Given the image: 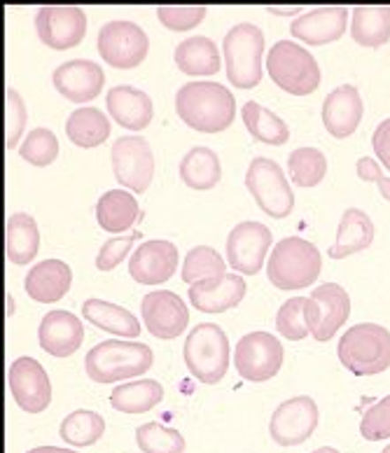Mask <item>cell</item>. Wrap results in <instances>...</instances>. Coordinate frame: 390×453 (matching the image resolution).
<instances>
[{
	"instance_id": "6da1fadb",
	"label": "cell",
	"mask_w": 390,
	"mask_h": 453,
	"mask_svg": "<svg viewBox=\"0 0 390 453\" xmlns=\"http://www.w3.org/2000/svg\"><path fill=\"white\" fill-rule=\"evenodd\" d=\"M176 112L189 129L220 134L236 117V98L229 87L213 80H192L178 89Z\"/></svg>"
},
{
	"instance_id": "7a4b0ae2",
	"label": "cell",
	"mask_w": 390,
	"mask_h": 453,
	"mask_svg": "<svg viewBox=\"0 0 390 453\" xmlns=\"http://www.w3.org/2000/svg\"><path fill=\"white\" fill-rule=\"evenodd\" d=\"M155 363V353L143 342H98L85 356L87 376L96 383H118L143 376Z\"/></svg>"
},
{
	"instance_id": "3957f363",
	"label": "cell",
	"mask_w": 390,
	"mask_h": 453,
	"mask_svg": "<svg viewBox=\"0 0 390 453\" xmlns=\"http://www.w3.org/2000/svg\"><path fill=\"white\" fill-rule=\"evenodd\" d=\"M323 255L311 241L302 236H286L271 248L267 276L279 290H300L318 280Z\"/></svg>"
},
{
	"instance_id": "277c9868",
	"label": "cell",
	"mask_w": 390,
	"mask_h": 453,
	"mask_svg": "<svg viewBox=\"0 0 390 453\" xmlns=\"http://www.w3.org/2000/svg\"><path fill=\"white\" fill-rule=\"evenodd\" d=\"M337 356L351 374H381L390 367V330L379 323L353 325L339 339Z\"/></svg>"
},
{
	"instance_id": "5b68a950",
	"label": "cell",
	"mask_w": 390,
	"mask_h": 453,
	"mask_svg": "<svg viewBox=\"0 0 390 453\" xmlns=\"http://www.w3.org/2000/svg\"><path fill=\"white\" fill-rule=\"evenodd\" d=\"M222 54H225V68H227L229 82L239 89H253L262 82L264 65V31L250 21H241L229 28L222 40Z\"/></svg>"
},
{
	"instance_id": "8992f818",
	"label": "cell",
	"mask_w": 390,
	"mask_h": 453,
	"mask_svg": "<svg viewBox=\"0 0 390 453\" xmlns=\"http://www.w3.org/2000/svg\"><path fill=\"white\" fill-rule=\"evenodd\" d=\"M182 357L189 374L196 381L215 386L225 379L229 369V339L220 325L202 323L192 327L185 339Z\"/></svg>"
},
{
	"instance_id": "52a82bcc",
	"label": "cell",
	"mask_w": 390,
	"mask_h": 453,
	"mask_svg": "<svg viewBox=\"0 0 390 453\" xmlns=\"http://www.w3.org/2000/svg\"><path fill=\"white\" fill-rule=\"evenodd\" d=\"M267 73L283 91L306 96L320 87V65L309 50L297 42L279 40L267 54Z\"/></svg>"
},
{
	"instance_id": "ba28073f",
	"label": "cell",
	"mask_w": 390,
	"mask_h": 453,
	"mask_svg": "<svg viewBox=\"0 0 390 453\" xmlns=\"http://www.w3.org/2000/svg\"><path fill=\"white\" fill-rule=\"evenodd\" d=\"M246 188L255 196L262 213L271 215L276 220L293 213L294 192L279 162L269 157H255L248 166Z\"/></svg>"
},
{
	"instance_id": "9c48e42d",
	"label": "cell",
	"mask_w": 390,
	"mask_h": 453,
	"mask_svg": "<svg viewBox=\"0 0 390 453\" xmlns=\"http://www.w3.org/2000/svg\"><path fill=\"white\" fill-rule=\"evenodd\" d=\"M286 360V350L269 332L255 330L239 339L234 349V367L241 379L253 383L269 381L279 374Z\"/></svg>"
},
{
	"instance_id": "30bf717a",
	"label": "cell",
	"mask_w": 390,
	"mask_h": 453,
	"mask_svg": "<svg viewBox=\"0 0 390 453\" xmlns=\"http://www.w3.org/2000/svg\"><path fill=\"white\" fill-rule=\"evenodd\" d=\"M96 50L112 68H136L150 52V38L136 21H108L96 35Z\"/></svg>"
},
{
	"instance_id": "8fae6325",
	"label": "cell",
	"mask_w": 390,
	"mask_h": 453,
	"mask_svg": "<svg viewBox=\"0 0 390 453\" xmlns=\"http://www.w3.org/2000/svg\"><path fill=\"white\" fill-rule=\"evenodd\" d=\"M112 173L122 188L143 195L155 178V152L143 136H119L111 150Z\"/></svg>"
},
{
	"instance_id": "7c38bea8",
	"label": "cell",
	"mask_w": 390,
	"mask_h": 453,
	"mask_svg": "<svg viewBox=\"0 0 390 453\" xmlns=\"http://www.w3.org/2000/svg\"><path fill=\"white\" fill-rule=\"evenodd\" d=\"M320 411L316 400L309 395H297L280 402L271 414L269 434L280 447H300L318 427Z\"/></svg>"
},
{
	"instance_id": "4fadbf2b",
	"label": "cell",
	"mask_w": 390,
	"mask_h": 453,
	"mask_svg": "<svg viewBox=\"0 0 390 453\" xmlns=\"http://www.w3.org/2000/svg\"><path fill=\"white\" fill-rule=\"evenodd\" d=\"M7 383L17 407L27 414H42L52 402V381L35 357H17L7 369Z\"/></svg>"
},
{
	"instance_id": "5bb4252c",
	"label": "cell",
	"mask_w": 390,
	"mask_h": 453,
	"mask_svg": "<svg viewBox=\"0 0 390 453\" xmlns=\"http://www.w3.org/2000/svg\"><path fill=\"white\" fill-rule=\"evenodd\" d=\"M271 243L273 236L267 225L257 220L239 222L227 236L229 266L239 273H248V276L260 273Z\"/></svg>"
},
{
	"instance_id": "9a60e30c",
	"label": "cell",
	"mask_w": 390,
	"mask_h": 453,
	"mask_svg": "<svg viewBox=\"0 0 390 453\" xmlns=\"http://www.w3.org/2000/svg\"><path fill=\"white\" fill-rule=\"evenodd\" d=\"M309 311V327L316 342H330L339 327L351 316V297L339 283L316 285V290L306 304Z\"/></svg>"
},
{
	"instance_id": "2e32d148",
	"label": "cell",
	"mask_w": 390,
	"mask_h": 453,
	"mask_svg": "<svg viewBox=\"0 0 390 453\" xmlns=\"http://www.w3.org/2000/svg\"><path fill=\"white\" fill-rule=\"evenodd\" d=\"M38 38L52 50H71L87 35V12L78 5H47L35 12Z\"/></svg>"
},
{
	"instance_id": "e0dca14e",
	"label": "cell",
	"mask_w": 390,
	"mask_h": 453,
	"mask_svg": "<svg viewBox=\"0 0 390 453\" xmlns=\"http://www.w3.org/2000/svg\"><path fill=\"white\" fill-rule=\"evenodd\" d=\"M141 316L152 337L176 339L187 330L189 309L180 295L171 290H152L141 299Z\"/></svg>"
},
{
	"instance_id": "ac0fdd59",
	"label": "cell",
	"mask_w": 390,
	"mask_h": 453,
	"mask_svg": "<svg viewBox=\"0 0 390 453\" xmlns=\"http://www.w3.org/2000/svg\"><path fill=\"white\" fill-rule=\"evenodd\" d=\"M54 89L71 104H87L96 98L105 85V73L96 61L89 58H71L57 65L52 75Z\"/></svg>"
},
{
	"instance_id": "d6986e66",
	"label": "cell",
	"mask_w": 390,
	"mask_h": 453,
	"mask_svg": "<svg viewBox=\"0 0 390 453\" xmlns=\"http://www.w3.org/2000/svg\"><path fill=\"white\" fill-rule=\"evenodd\" d=\"M178 248L166 239L145 241L129 259V276L141 285H162L176 273Z\"/></svg>"
},
{
	"instance_id": "ffe728a7",
	"label": "cell",
	"mask_w": 390,
	"mask_h": 453,
	"mask_svg": "<svg viewBox=\"0 0 390 453\" xmlns=\"http://www.w3.org/2000/svg\"><path fill=\"white\" fill-rule=\"evenodd\" d=\"M348 17H351V10L344 5L313 7L302 17L293 19L290 33L306 45H330L344 35Z\"/></svg>"
},
{
	"instance_id": "44dd1931",
	"label": "cell",
	"mask_w": 390,
	"mask_h": 453,
	"mask_svg": "<svg viewBox=\"0 0 390 453\" xmlns=\"http://www.w3.org/2000/svg\"><path fill=\"white\" fill-rule=\"evenodd\" d=\"M85 339V325L80 323V318L64 309L42 316V323L38 325V342L40 349L54 357H68L82 346Z\"/></svg>"
},
{
	"instance_id": "7402d4cb",
	"label": "cell",
	"mask_w": 390,
	"mask_h": 453,
	"mask_svg": "<svg viewBox=\"0 0 390 453\" xmlns=\"http://www.w3.org/2000/svg\"><path fill=\"white\" fill-rule=\"evenodd\" d=\"M363 115L364 104L356 85L337 87L323 101V124L334 138L353 136L363 122Z\"/></svg>"
},
{
	"instance_id": "603a6c76",
	"label": "cell",
	"mask_w": 390,
	"mask_h": 453,
	"mask_svg": "<svg viewBox=\"0 0 390 453\" xmlns=\"http://www.w3.org/2000/svg\"><path fill=\"white\" fill-rule=\"evenodd\" d=\"M246 297V280L241 273H225L218 279L189 285V302L196 311L222 313L234 309Z\"/></svg>"
},
{
	"instance_id": "cb8c5ba5",
	"label": "cell",
	"mask_w": 390,
	"mask_h": 453,
	"mask_svg": "<svg viewBox=\"0 0 390 453\" xmlns=\"http://www.w3.org/2000/svg\"><path fill=\"white\" fill-rule=\"evenodd\" d=\"M105 104H108V112L112 119L129 131L148 129L155 117L152 98L134 85L112 87L105 96Z\"/></svg>"
},
{
	"instance_id": "d4e9b609",
	"label": "cell",
	"mask_w": 390,
	"mask_h": 453,
	"mask_svg": "<svg viewBox=\"0 0 390 453\" xmlns=\"http://www.w3.org/2000/svg\"><path fill=\"white\" fill-rule=\"evenodd\" d=\"M73 283L71 266L61 259H42L35 266H31L24 280L27 295L42 304H54L68 295Z\"/></svg>"
},
{
	"instance_id": "484cf974",
	"label": "cell",
	"mask_w": 390,
	"mask_h": 453,
	"mask_svg": "<svg viewBox=\"0 0 390 453\" xmlns=\"http://www.w3.org/2000/svg\"><path fill=\"white\" fill-rule=\"evenodd\" d=\"M371 243H374V222H371L370 215L360 208H346L341 222H339L337 241L327 250V255L332 259H344L348 255L367 250Z\"/></svg>"
},
{
	"instance_id": "4316f807",
	"label": "cell",
	"mask_w": 390,
	"mask_h": 453,
	"mask_svg": "<svg viewBox=\"0 0 390 453\" xmlns=\"http://www.w3.org/2000/svg\"><path fill=\"white\" fill-rule=\"evenodd\" d=\"M82 316L87 323H91L98 330L111 332L124 339H136L141 334V323L138 318L119 304L105 302V299L91 297L82 304Z\"/></svg>"
},
{
	"instance_id": "83f0119b",
	"label": "cell",
	"mask_w": 390,
	"mask_h": 453,
	"mask_svg": "<svg viewBox=\"0 0 390 453\" xmlns=\"http://www.w3.org/2000/svg\"><path fill=\"white\" fill-rule=\"evenodd\" d=\"M5 250L12 265H31L40 250V229L28 213H12L5 225Z\"/></svg>"
},
{
	"instance_id": "f1b7e54d",
	"label": "cell",
	"mask_w": 390,
	"mask_h": 453,
	"mask_svg": "<svg viewBox=\"0 0 390 453\" xmlns=\"http://www.w3.org/2000/svg\"><path fill=\"white\" fill-rule=\"evenodd\" d=\"M220 61V50L206 35L185 38L176 47V65L185 75H215Z\"/></svg>"
},
{
	"instance_id": "f546056e",
	"label": "cell",
	"mask_w": 390,
	"mask_h": 453,
	"mask_svg": "<svg viewBox=\"0 0 390 453\" xmlns=\"http://www.w3.org/2000/svg\"><path fill=\"white\" fill-rule=\"evenodd\" d=\"M138 201L131 192L124 189H108L96 203V220L101 229L111 234L126 232L138 220Z\"/></svg>"
},
{
	"instance_id": "4dcf8cb0",
	"label": "cell",
	"mask_w": 390,
	"mask_h": 453,
	"mask_svg": "<svg viewBox=\"0 0 390 453\" xmlns=\"http://www.w3.org/2000/svg\"><path fill=\"white\" fill-rule=\"evenodd\" d=\"M180 178L187 188L196 192L213 189L222 178L220 157L206 145H196L180 159Z\"/></svg>"
},
{
	"instance_id": "1f68e13d",
	"label": "cell",
	"mask_w": 390,
	"mask_h": 453,
	"mask_svg": "<svg viewBox=\"0 0 390 453\" xmlns=\"http://www.w3.org/2000/svg\"><path fill=\"white\" fill-rule=\"evenodd\" d=\"M65 136L71 138L73 145H78V148H98L111 138V119L98 108L85 105V108H78L68 115Z\"/></svg>"
},
{
	"instance_id": "d6a6232c",
	"label": "cell",
	"mask_w": 390,
	"mask_h": 453,
	"mask_svg": "<svg viewBox=\"0 0 390 453\" xmlns=\"http://www.w3.org/2000/svg\"><path fill=\"white\" fill-rule=\"evenodd\" d=\"M164 386L155 379H141V381H129L122 386H115L111 393V407L122 411V414H145L162 404Z\"/></svg>"
},
{
	"instance_id": "836d02e7",
	"label": "cell",
	"mask_w": 390,
	"mask_h": 453,
	"mask_svg": "<svg viewBox=\"0 0 390 453\" xmlns=\"http://www.w3.org/2000/svg\"><path fill=\"white\" fill-rule=\"evenodd\" d=\"M351 35L363 47H381L390 40V5L353 7Z\"/></svg>"
},
{
	"instance_id": "e575fe53",
	"label": "cell",
	"mask_w": 390,
	"mask_h": 453,
	"mask_svg": "<svg viewBox=\"0 0 390 453\" xmlns=\"http://www.w3.org/2000/svg\"><path fill=\"white\" fill-rule=\"evenodd\" d=\"M241 117H243L248 134L255 141L267 142V145H286L290 141V127L286 124V119H280L276 112L260 105L257 101H248L241 108Z\"/></svg>"
},
{
	"instance_id": "d590c367",
	"label": "cell",
	"mask_w": 390,
	"mask_h": 453,
	"mask_svg": "<svg viewBox=\"0 0 390 453\" xmlns=\"http://www.w3.org/2000/svg\"><path fill=\"white\" fill-rule=\"evenodd\" d=\"M105 433V418L91 409H75L65 416L59 426L61 440L68 441L71 447H91L96 444Z\"/></svg>"
},
{
	"instance_id": "8d00e7d4",
	"label": "cell",
	"mask_w": 390,
	"mask_h": 453,
	"mask_svg": "<svg viewBox=\"0 0 390 453\" xmlns=\"http://www.w3.org/2000/svg\"><path fill=\"white\" fill-rule=\"evenodd\" d=\"M287 171L294 185L316 188L327 173V157L318 148H297L287 157Z\"/></svg>"
},
{
	"instance_id": "74e56055",
	"label": "cell",
	"mask_w": 390,
	"mask_h": 453,
	"mask_svg": "<svg viewBox=\"0 0 390 453\" xmlns=\"http://www.w3.org/2000/svg\"><path fill=\"white\" fill-rule=\"evenodd\" d=\"M227 273V262L215 248L210 246H196L185 255L182 262V280L187 285H195L199 280L218 279Z\"/></svg>"
},
{
	"instance_id": "f35d334b",
	"label": "cell",
	"mask_w": 390,
	"mask_h": 453,
	"mask_svg": "<svg viewBox=\"0 0 390 453\" xmlns=\"http://www.w3.org/2000/svg\"><path fill=\"white\" fill-rule=\"evenodd\" d=\"M136 444L143 453H185L187 444L176 427L162 423H143L136 430Z\"/></svg>"
},
{
	"instance_id": "ab89813d",
	"label": "cell",
	"mask_w": 390,
	"mask_h": 453,
	"mask_svg": "<svg viewBox=\"0 0 390 453\" xmlns=\"http://www.w3.org/2000/svg\"><path fill=\"white\" fill-rule=\"evenodd\" d=\"M309 297H293L280 306L276 313V330L287 342H302L311 334L309 327V311H306Z\"/></svg>"
},
{
	"instance_id": "60d3db41",
	"label": "cell",
	"mask_w": 390,
	"mask_h": 453,
	"mask_svg": "<svg viewBox=\"0 0 390 453\" xmlns=\"http://www.w3.org/2000/svg\"><path fill=\"white\" fill-rule=\"evenodd\" d=\"M19 157L33 166H50L59 157V138L52 129L38 127L19 145Z\"/></svg>"
},
{
	"instance_id": "b9f144b4",
	"label": "cell",
	"mask_w": 390,
	"mask_h": 453,
	"mask_svg": "<svg viewBox=\"0 0 390 453\" xmlns=\"http://www.w3.org/2000/svg\"><path fill=\"white\" fill-rule=\"evenodd\" d=\"M28 112L24 98L19 96V91L7 87L5 89V145L7 150H14L19 145L24 129H27Z\"/></svg>"
},
{
	"instance_id": "7bdbcfd3",
	"label": "cell",
	"mask_w": 390,
	"mask_h": 453,
	"mask_svg": "<svg viewBox=\"0 0 390 453\" xmlns=\"http://www.w3.org/2000/svg\"><path fill=\"white\" fill-rule=\"evenodd\" d=\"M360 434L367 441L390 440V395L374 402L370 409H364L360 421Z\"/></svg>"
},
{
	"instance_id": "ee69618b",
	"label": "cell",
	"mask_w": 390,
	"mask_h": 453,
	"mask_svg": "<svg viewBox=\"0 0 390 453\" xmlns=\"http://www.w3.org/2000/svg\"><path fill=\"white\" fill-rule=\"evenodd\" d=\"M157 17L171 31H192L206 17L203 5H162L157 7Z\"/></svg>"
},
{
	"instance_id": "f6af8a7d",
	"label": "cell",
	"mask_w": 390,
	"mask_h": 453,
	"mask_svg": "<svg viewBox=\"0 0 390 453\" xmlns=\"http://www.w3.org/2000/svg\"><path fill=\"white\" fill-rule=\"evenodd\" d=\"M141 236H143L141 229H136V232H131L129 236H115V239L105 241L103 248H101L96 255L98 272H112L115 266L122 265L124 259H126V255L131 253V246H134Z\"/></svg>"
},
{
	"instance_id": "bcb514c9",
	"label": "cell",
	"mask_w": 390,
	"mask_h": 453,
	"mask_svg": "<svg viewBox=\"0 0 390 453\" xmlns=\"http://www.w3.org/2000/svg\"><path fill=\"white\" fill-rule=\"evenodd\" d=\"M356 171H358L360 180L379 185L381 196H384L386 201H390V178L384 173V169L379 166V162L374 157H360L358 164H356Z\"/></svg>"
},
{
	"instance_id": "7dc6e473",
	"label": "cell",
	"mask_w": 390,
	"mask_h": 453,
	"mask_svg": "<svg viewBox=\"0 0 390 453\" xmlns=\"http://www.w3.org/2000/svg\"><path fill=\"white\" fill-rule=\"evenodd\" d=\"M371 148H374V155L379 157V162L390 171V117L374 129V134H371Z\"/></svg>"
},
{
	"instance_id": "c3c4849f",
	"label": "cell",
	"mask_w": 390,
	"mask_h": 453,
	"mask_svg": "<svg viewBox=\"0 0 390 453\" xmlns=\"http://www.w3.org/2000/svg\"><path fill=\"white\" fill-rule=\"evenodd\" d=\"M267 12L271 14H280V17H302L304 14V10L302 7H267Z\"/></svg>"
},
{
	"instance_id": "681fc988",
	"label": "cell",
	"mask_w": 390,
	"mask_h": 453,
	"mask_svg": "<svg viewBox=\"0 0 390 453\" xmlns=\"http://www.w3.org/2000/svg\"><path fill=\"white\" fill-rule=\"evenodd\" d=\"M27 453H78V451H73V449H61V447H35Z\"/></svg>"
},
{
	"instance_id": "f907efd6",
	"label": "cell",
	"mask_w": 390,
	"mask_h": 453,
	"mask_svg": "<svg viewBox=\"0 0 390 453\" xmlns=\"http://www.w3.org/2000/svg\"><path fill=\"white\" fill-rule=\"evenodd\" d=\"M7 316H12L14 313V297H12V292H7Z\"/></svg>"
},
{
	"instance_id": "816d5d0a",
	"label": "cell",
	"mask_w": 390,
	"mask_h": 453,
	"mask_svg": "<svg viewBox=\"0 0 390 453\" xmlns=\"http://www.w3.org/2000/svg\"><path fill=\"white\" fill-rule=\"evenodd\" d=\"M313 453H341V451H339V449H334V447H320V449H316Z\"/></svg>"
},
{
	"instance_id": "f5cc1de1",
	"label": "cell",
	"mask_w": 390,
	"mask_h": 453,
	"mask_svg": "<svg viewBox=\"0 0 390 453\" xmlns=\"http://www.w3.org/2000/svg\"><path fill=\"white\" fill-rule=\"evenodd\" d=\"M381 453H390V444H388V447H386V449H384V451H381Z\"/></svg>"
}]
</instances>
